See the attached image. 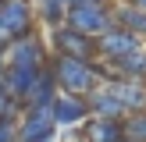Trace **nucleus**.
<instances>
[{
    "label": "nucleus",
    "mask_w": 146,
    "mask_h": 142,
    "mask_svg": "<svg viewBox=\"0 0 146 142\" xmlns=\"http://www.w3.org/2000/svg\"><path fill=\"white\" fill-rule=\"evenodd\" d=\"M50 71L57 78V89L71 92V96H89L104 85V75H100L96 60H75V57H64V53H50Z\"/></svg>",
    "instance_id": "obj_1"
},
{
    "label": "nucleus",
    "mask_w": 146,
    "mask_h": 142,
    "mask_svg": "<svg viewBox=\"0 0 146 142\" xmlns=\"http://www.w3.org/2000/svg\"><path fill=\"white\" fill-rule=\"evenodd\" d=\"M111 7L114 4H107V0H78L68 11V21H64V25L75 28V32H82V36L100 39L107 28H114V11Z\"/></svg>",
    "instance_id": "obj_2"
},
{
    "label": "nucleus",
    "mask_w": 146,
    "mask_h": 142,
    "mask_svg": "<svg viewBox=\"0 0 146 142\" xmlns=\"http://www.w3.org/2000/svg\"><path fill=\"white\" fill-rule=\"evenodd\" d=\"M36 21L39 18H36V4L32 0H4L0 4V36H4V43L32 36Z\"/></svg>",
    "instance_id": "obj_3"
},
{
    "label": "nucleus",
    "mask_w": 146,
    "mask_h": 142,
    "mask_svg": "<svg viewBox=\"0 0 146 142\" xmlns=\"http://www.w3.org/2000/svg\"><path fill=\"white\" fill-rule=\"evenodd\" d=\"M7 68H43L50 60V43L39 39V36H21V39H11L4 46Z\"/></svg>",
    "instance_id": "obj_4"
},
{
    "label": "nucleus",
    "mask_w": 146,
    "mask_h": 142,
    "mask_svg": "<svg viewBox=\"0 0 146 142\" xmlns=\"http://www.w3.org/2000/svg\"><path fill=\"white\" fill-rule=\"evenodd\" d=\"M143 46H146V43L139 39V36H132V32H125L121 25H114V28H107V32L96 39V60L118 64V60L132 57L135 50H143Z\"/></svg>",
    "instance_id": "obj_5"
},
{
    "label": "nucleus",
    "mask_w": 146,
    "mask_h": 142,
    "mask_svg": "<svg viewBox=\"0 0 146 142\" xmlns=\"http://www.w3.org/2000/svg\"><path fill=\"white\" fill-rule=\"evenodd\" d=\"M50 53H64V57H75V60H96V39L61 25L50 32Z\"/></svg>",
    "instance_id": "obj_6"
},
{
    "label": "nucleus",
    "mask_w": 146,
    "mask_h": 142,
    "mask_svg": "<svg viewBox=\"0 0 146 142\" xmlns=\"http://www.w3.org/2000/svg\"><path fill=\"white\" fill-rule=\"evenodd\" d=\"M57 135V121L50 106H39V110H21L18 117V139L14 142H54Z\"/></svg>",
    "instance_id": "obj_7"
},
{
    "label": "nucleus",
    "mask_w": 146,
    "mask_h": 142,
    "mask_svg": "<svg viewBox=\"0 0 146 142\" xmlns=\"http://www.w3.org/2000/svg\"><path fill=\"white\" fill-rule=\"evenodd\" d=\"M104 89L125 106V114L146 110V82H139V78H111V82H104Z\"/></svg>",
    "instance_id": "obj_8"
},
{
    "label": "nucleus",
    "mask_w": 146,
    "mask_h": 142,
    "mask_svg": "<svg viewBox=\"0 0 146 142\" xmlns=\"http://www.w3.org/2000/svg\"><path fill=\"white\" fill-rule=\"evenodd\" d=\"M50 110H54L57 128H75V124H86V121H89V103H86V96L57 92V99H54Z\"/></svg>",
    "instance_id": "obj_9"
},
{
    "label": "nucleus",
    "mask_w": 146,
    "mask_h": 142,
    "mask_svg": "<svg viewBox=\"0 0 146 142\" xmlns=\"http://www.w3.org/2000/svg\"><path fill=\"white\" fill-rule=\"evenodd\" d=\"M57 78H54V71H50V64H43L39 68V78H36V85H32V92L25 96V103H21V110H39V106H54V99H57Z\"/></svg>",
    "instance_id": "obj_10"
},
{
    "label": "nucleus",
    "mask_w": 146,
    "mask_h": 142,
    "mask_svg": "<svg viewBox=\"0 0 146 142\" xmlns=\"http://www.w3.org/2000/svg\"><path fill=\"white\" fill-rule=\"evenodd\" d=\"M36 78H39V68H7L4 71V92L14 99V103H25V96L32 92V85H36Z\"/></svg>",
    "instance_id": "obj_11"
},
{
    "label": "nucleus",
    "mask_w": 146,
    "mask_h": 142,
    "mask_svg": "<svg viewBox=\"0 0 146 142\" xmlns=\"http://www.w3.org/2000/svg\"><path fill=\"white\" fill-rule=\"evenodd\" d=\"M82 142H125V128L114 117H89L82 124Z\"/></svg>",
    "instance_id": "obj_12"
},
{
    "label": "nucleus",
    "mask_w": 146,
    "mask_h": 142,
    "mask_svg": "<svg viewBox=\"0 0 146 142\" xmlns=\"http://www.w3.org/2000/svg\"><path fill=\"white\" fill-rule=\"evenodd\" d=\"M111 11H114V25H121L125 32L139 36V39L146 43V11H139V7H135V4H128V0L114 4Z\"/></svg>",
    "instance_id": "obj_13"
},
{
    "label": "nucleus",
    "mask_w": 146,
    "mask_h": 142,
    "mask_svg": "<svg viewBox=\"0 0 146 142\" xmlns=\"http://www.w3.org/2000/svg\"><path fill=\"white\" fill-rule=\"evenodd\" d=\"M75 4L78 0H36V18H39V25H46L54 32V28H61L68 21V11Z\"/></svg>",
    "instance_id": "obj_14"
},
{
    "label": "nucleus",
    "mask_w": 146,
    "mask_h": 142,
    "mask_svg": "<svg viewBox=\"0 0 146 142\" xmlns=\"http://www.w3.org/2000/svg\"><path fill=\"white\" fill-rule=\"evenodd\" d=\"M86 103H89V117H114V121H125V117H128L125 106H121L118 99L104 89V85H100L96 92H89V96H86Z\"/></svg>",
    "instance_id": "obj_15"
},
{
    "label": "nucleus",
    "mask_w": 146,
    "mask_h": 142,
    "mask_svg": "<svg viewBox=\"0 0 146 142\" xmlns=\"http://www.w3.org/2000/svg\"><path fill=\"white\" fill-rule=\"evenodd\" d=\"M114 68V78H139V82H146V46L135 50L132 57H125V60L111 64Z\"/></svg>",
    "instance_id": "obj_16"
},
{
    "label": "nucleus",
    "mask_w": 146,
    "mask_h": 142,
    "mask_svg": "<svg viewBox=\"0 0 146 142\" xmlns=\"http://www.w3.org/2000/svg\"><path fill=\"white\" fill-rule=\"evenodd\" d=\"M121 128H125V142H146V110L128 114L121 121Z\"/></svg>",
    "instance_id": "obj_17"
},
{
    "label": "nucleus",
    "mask_w": 146,
    "mask_h": 142,
    "mask_svg": "<svg viewBox=\"0 0 146 142\" xmlns=\"http://www.w3.org/2000/svg\"><path fill=\"white\" fill-rule=\"evenodd\" d=\"M4 117H21V106L14 103V99L4 92V85H0V121H4Z\"/></svg>",
    "instance_id": "obj_18"
},
{
    "label": "nucleus",
    "mask_w": 146,
    "mask_h": 142,
    "mask_svg": "<svg viewBox=\"0 0 146 142\" xmlns=\"http://www.w3.org/2000/svg\"><path fill=\"white\" fill-rule=\"evenodd\" d=\"M18 139V117H4L0 121V142H14Z\"/></svg>",
    "instance_id": "obj_19"
},
{
    "label": "nucleus",
    "mask_w": 146,
    "mask_h": 142,
    "mask_svg": "<svg viewBox=\"0 0 146 142\" xmlns=\"http://www.w3.org/2000/svg\"><path fill=\"white\" fill-rule=\"evenodd\" d=\"M4 71H7V57H4V46H0V82H4Z\"/></svg>",
    "instance_id": "obj_20"
},
{
    "label": "nucleus",
    "mask_w": 146,
    "mask_h": 142,
    "mask_svg": "<svg viewBox=\"0 0 146 142\" xmlns=\"http://www.w3.org/2000/svg\"><path fill=\"white\" fill-rule=\"evenodd\" d=\"M128 4H135L139 11H146V0H128Z\"/></svg>",
    "instance_id": "obj_21"
}]
</instances>
